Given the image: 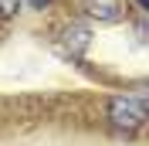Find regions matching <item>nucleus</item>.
Returning a JSON list of instances; mask_svg holds the SVG:
<instances>
[{
    "mask_svg": "<svg viewBox=\"0 0 149 146\" xmlns=\"http://www.w3.org/2000/svg\"><path fill=\"white\" fill-rule=\"evenodd\" d=\"M109 122L115 133H139L142 122H146V99L142 95H119V99L109 102Z\"/></svg>",
    "mask_w": 149,
    "mask_h": 146,
    "instance_id": "nucleus-1",
    "label": "nucleus"
},
{
    "mask_svg": "<svg viewBox=\"0 0 149 146\" xmlns=\"http://www.w3.org/2000/svg\"><path fill=\"white\" fill-rule=\"evenodd\" d=\"M61 51H68V55H85L88 51V44H92V27L88 24H68L65 31H61Z\"/></svg>",
    "mask_w": 149,
    "mask_h": 146,
    "instance_id": "nucleus-2",
    "label": "nucleus"
},
{
    "mask_svg": "<svg viewBox=\"0 0 149 146\" xmlns=\"http://www.w3.org/2000/svg\"><path fill=\"white\" fill-rule=\"evenodd\" d=\"M81 7L98 24H119L122 20V0H81Z\"/></svg>",
    "mask_w": 149,
    "mask_h": 146,
    "instance_id": "nucleus-3",
    "label": "nucleus"
},
{
    "mask_svg": "<svg viewBox=\"0 0 149 146\" xmlns=\"http://www.w3.org/2000/svg\"><path fill=\"white\" fill-rule=\"evenodd\" d=\"M24 0H0V20H14Z\"/></svg>",
    "mask_w": 149,
    "mask_h": 146,
    "instance_id": "nucleus-4",
    "label": "nucleus"
},
{
    "mask_svg": "<svg viewBox=\"0 0 149 146\" xmlns=\"http://www.w3.org/2000/svg\"><path fill=\"white\" fill-rule=\"evenodd\" d=\"M27 4H31V7H34V10H44L47 4H51V0H27Z\"/></svg>",
    "mask_w": 149,
    "mask_h": 146,
    "instance_id": "nucleus-5",
    "label": "nucleus"
},
{
    "mask_svg": "<svg viewBox=\"0 0 149 146\" xmlns=\"http://www.w3.org/2000/svg\"><path fill=\"white\" fill-rule=\"evenodd\" d=\"M136 4H139V7H142V10H146V4H149V0H136Z\"/></svg>",
    "mask_w": 149,
    "mask_h": 146,
    "instance_id": "nucleus-6",
    "label": "nucleus"
}]
</instances>
